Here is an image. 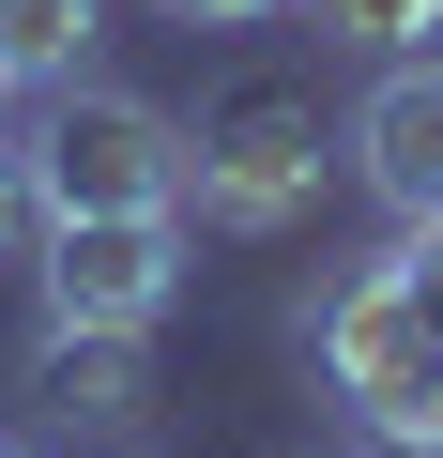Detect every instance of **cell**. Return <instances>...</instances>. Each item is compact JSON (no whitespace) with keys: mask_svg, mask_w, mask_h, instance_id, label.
I'll return each instance as SVG.
<instances>
[{"mask_svg":"<svg viewBox=\"0 0 443 458\" xmlns=\"http://www.w3.org/2000/svg\"><path fill=\"white\" fill-rule=\"evenodd\" d=\"M321 168H337L321 77H230V92L183 123V214H199V229H230V245L306 229V214H321Z\"/></svg>","mask_w":443,"mask_h":458,"instance_id":"obj_1","label":"cell"},{"mask_svg":"<svg viewBox=\"0 0 443 458\" xmlns=\"http://www.w3.org/2000/svg\"><path fill=\"white\" fill-rule=\"evenodd\" d=\"M306 352H321V397H337L367 443L443 458V336L413 321L397 260H337V276L306 291Z\"/></svg>","mask_w":443,"mask_h":458,"instance_id":"obj_2","label":"cell"},{"mask_svg":"<svg viewBox=\"0 0 443 458\" xmlns=\"http://www.w3.org/2000/svg\"><path fill=\"white\" fill-rule=\"evenodd\" d=\"M16 168H31V214H183V123L123 77H62Z\"/></svg>","mask_w":443,"mask_h":458,"instance_id":"obj_3","label":"cell"},{"mask_svg":"<svg viewBox=\"0 0 443 458\" xmlns=\"http://www.w3.org/2000/svg\"><path fill=\"white\" fill-rule=\"evenodd\" d=\"M183 291V214H47V321L153 336Z\"/></svg>","mask_w":443,"mask_h":458,"instance_id":"obj_4","label":"cell"},{"mask_svg":"<svg viewBox=\"0 0 443 458\" xmlns=\"http://www.w3.org/2000/svg\"><path fill=\"white\" fill-rule=\"evenodd\" d=\"M16 412L31 443H123L153 412V336H107V321H47L31 367H16Z\"/></svg>","mask_w":443,"mask_h":458,"instance_id":"obj_5","label":"cell"},{"mask_svg":"<svg viewBox=\"0 0 443 458\" xmlns=\"http://www.w3.org/2000/svg\"><path fill=\"white\" fill-rule=\"evenodd\" d=\"M337 168H352L397 229H413V214H443V47H413V62H382V77L352 92Z\"/></svg>","mask_w":443,"mask_h":458,"instance_id":"obj_6","label":"cell"},{"mask_svg":"<svg viewBox=\"0 0 443 458\" xmlns=\"http://www.w3.org/2000/svg\"><path fill=\"white\" fill-rule=\"evenodd\" d=\"M92 0H0V77L16 92H62V77H92Z\"/></svg>","mask_w":443,"mask_h":458,"instance_id":"obj_7","label":"cell"},{"mask_svg":"<svg viewBox=\"0 0 443 458\" xmlns=\"http://www.w3.org/2000/svg\"><path fill=\"white\" fill-rule=\"evenodd\" d=\"M291 16H306L321 47H352V62H413V47L443 31V0H291Z\"/></svg>","mask_w":443,"mask_h":458,"instance_id":"obj_8","label":"cell"},{"mask_svg":"<svg viewBox=\"0 0 443 458\" xmlns=\"http://www.w3.org/2000/svg\"><path fill=\"white\" fill-rule=\"evenodd\" d=\"M382 260H397V291H413V321L443 336V214H413V229H397Z\"/></svg>","mask_w":443,"mask_h":458,"instance_id":"obj_9","label":"cell"},{"mask_svg":"<svg viewBox=\"0 0 443 458\" xmlns=\"http://www.w3.org/2000/svg\"><path fill=\"white\" fill-rule=\"evenodd\" d=\"M153 16H183V31H260V16H291V0H153Z\"/></svg>","mask_w":443,"mask_h":458,"instance_id":"obj_10","label":"cell"},{"mask_svg":"<svg viewBox=\"0 0 443 458\" xmlns=\"http://www.w3.org/2000/svg\"><path fill=\"white\" fill-rule=\"evenodd\" d=\"M31 229H47V214H31V168H16V138H0V260H16Z\"/></svg>","mask_w":443,"mask_h":458,"instance_id":"obj_11","label":"cell"},{"mask_svg":"<svg viewBox=\"0 0 443 458\" xmlns=\"http://www.w3.org/2000/svg\"><path fill=\"white\" fill-rule=\"evenodd\" d=\"M0 92H16V77H0Z\"/></svg>","mask_w":443,"mask_h":458,"instance_id":"obj_12","label":"cell"}]
</instances>
